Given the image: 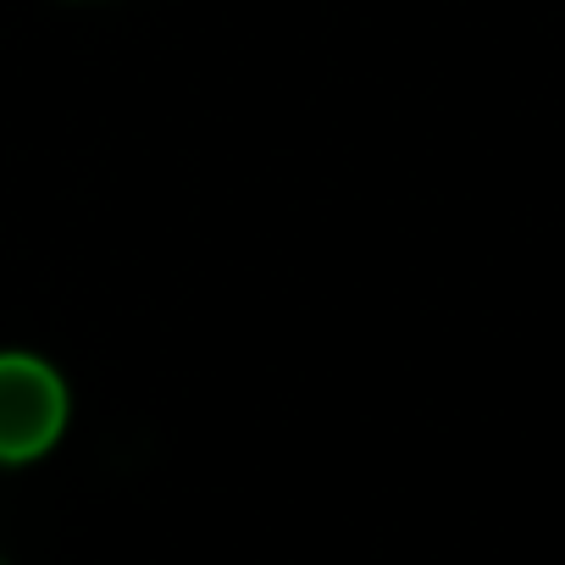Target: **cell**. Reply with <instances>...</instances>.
Returning <instances> with one entry per match:
<instances>
[{
	"label": "cell",
	"mask_w": 565,
	"mask_h": 565,
	"mask_svg": "<svg viewBox=\"0 0 565 565\" xmlns=\"http://www.w3.org/2000/svg\"><path fill=\"white\" fill-rule=\"evenodd\" d=\"M67 427V383L23 350H0V466L40 460Z\"/></svg>",
	"instance_id": "6da1fadb"
}]
</instances>
